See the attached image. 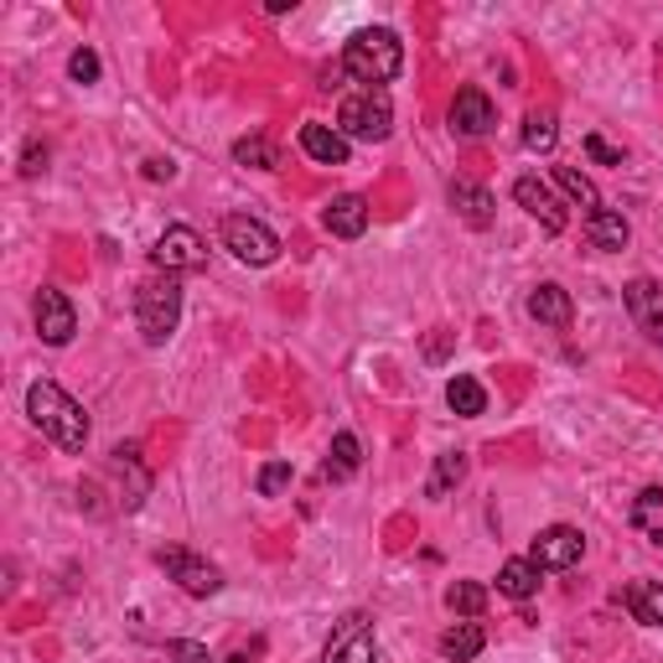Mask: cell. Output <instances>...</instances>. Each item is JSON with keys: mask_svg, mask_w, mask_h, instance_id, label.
Segmentation results:
<instances>
[{"mask_svg": "<svg viewBox=\"0 0 663 663\" xmlns=\"http://www.w3.org/2000/svg\"><path fill=\"white\" fill-rule=\"evenodd\" d=\"M234 161H239V166H259V171H270V166H276L280 156H276V146H270L265 135H244L239 146H234Z\"/></svg>", "mask_w": 663, "mask_h": 663, "instance_id": "obj_28", "label": "cell"}, {"mask_svg": "<svg viewBox=\"0 0 663 663\" xmlns=\"http://www.w3.org/2000/svg\"><path fill=\"white\" fill-rule=\"evenodd\" d=\"M166 659H177V663H213L203 643H166Z\"/></svg>", "mask_w": 663, "mask_h": 663, "instance_id": "obj_32", "label": "cell"}, {"mask_svg": "<svg viewBox=\"0 0 663 663\" xmlns=\"http://www.w3.org/2000/svg\"><path fill=\"white\" fill-rule=\"evenodd\" d=\"M493 125H497V110L482 89H461L457 99H451V135H461V141H482Z\"/></svg>", "mask_w": 663, "mask_h": 663, "instance_id": "obj_10", "label": "cell"}, {"mask_svg": "<svg viewBox=\"0 0 663 663\" xmlns=\"http://www.w3.org/2000/svg\"><path fill=\"white\" fill-rule=\"evenodd\" d=\"M322 223H327V234H337V239H363V228H369V203H363L358 192H342V198L327 203Z\"/></svg>", "mask_w": 663, "mask_h": 663, "instance_id": "obj_14", "label": "cell"}, {"mask_svg": "<svg viewBox=\"0 0 663 663\" xmlns=\"http://www.w3.org/2000/svg\"><path fill=\"white\" fill-rule=\"evenodd\" d=\"M514 203L524 207V213H535L539 223H544V234H565V207H560V198H554L550 187L539 182V177H518L514 182Z\"/></svg>", "mask_w": 663, "mask_h": 663, "instance_id": "obj_12", "label": "cell"}, {"mask_svg": "<svg viewBox=\"0 0 663 663\" xmlns=\"http://www.w3.org/2000/svg\"><path fill=\"white\" fill-rule=\"evenodd\" d=\"M659 508H663V487H648L638 497V508H632V524H648V514H659Z\"/></svg>", "mask_w": 663, "mask_h": 663, "instance_id": "obj_33", "label": "cell"}, {"mask_svg": "<svg viewBox=\"0 0 663 663\" xmlns=\"http://www.w3.org/2000/svg\"><path fill=\"white\" fill-rule=\"evenodd\" d=\"M446 607L457 611V617H482V607H487V591H482L477 581H457V586L446 591Z\"/></svg>", "mask_w": 663, "mask_h": 663, "instance_id": "obj_27", "label": "cell"}, {"mask_svg": "<svg viewBox=\"0 0 663 663\" xmlns=\"http://www.w3.org/2000/svg\"><path fill=\"white\" fill-rule=\"evenodd\" d=\"M446 405L457 409L461 420H472V415H482V409H487V389H482L472 373H457V379L446 384Z\"/></svg>", "mask_w": 663, "mask_h": 663, "instance_id": "obj_21", "label": "cell"}, {"mask_svg": "<svg viewBox=\"0 0 663 663\" xmlns=\"http://www.w3.org/2000/svg\"><path fill=\"white\" fill-rule=\"evenodd\" d=\"M156 565H161V571L171 575V581H177L187 596H213V591L223 586L218 565H207L203 554L182 550V544H166V550H156Z\"/></svg>", "mask_w": 663, "mask_h": 663, "instance_id": "obj_5", "label": "cell"}, {"mask_svg": "<svg viewBox=\"0 0 663 663\" xmlns=\"http://www.w3.org/2000/svg\"><path fill=\"white\" fill-rule=\"evenodd\" d=\"M301 150L322 166H342L348 161V135L337 125H301Z\"/></svg>", "mask_w": 663, "mask_h": 663, "instance_id": "obj_16", "label": "cell"}, {"mask_svg": "<svg viewBox=\"0 0 663 663\" xmlns=\"http://www.w3.org/2000/svg\"><path fill=\"white\" fill-rule=\"evenodd\" d=\"M586 239L596 244V249H607V255H617V249H627V239H632V228H627L622 213H611V207H602V213H591V218H586Z\"/></svg>", "mask_w": 663, "mask_h": 663, "instance_id": "obj_18", "label": "cell"}, {"mask_svg": "<svg viewBox=\"0 0 663 663\" xmlns=\"http://www.w3.org/2000/svg\"><path fill=\"white\" fill-rule=\"evenodd\" d=\"M146 177H150V182H171V177H177L171 156H150V161H146Z\"/></svg>", "mask_w": 663, "mask_h": 663, "instance_id": "obj_36", "label": "cell"}, {"mask_svg": "<svg viewBox=\"0 0 663 663\" xmlns=\"http://www.w3.org/2000/svg\"><path fill=\"white\" fill-rule=\"evenodd\" d=\"M627 611H632V622L663 627V586L659 581H632V586H627Z\"/></svg>", "mask_w": 663, "mask_h": 663, "instance_id": "obj_19", "label": "cell"}, {"mask_svg": "<svg viewBox=\"0 0 663 663\" xmlns=\"http://www.w3.org/2000/svg\"><path fill=\"white\" fill-rule=\"evenodd\" d=\"M182 322V285L166 276V280H146L141 291H135V327L146 337L150 348H161L166 337L177 332Z\"/></svg>", "mask_w": 663, "mask_h": 663, "instance_id": "obj_3", "label": "cell"}, {"mask_svg": "<svg viewBox=\"0 0 663 663\" xmlns=\"http://www.w3.org/2000/svg\"><path fill=\"white\" fill-rule=\"evenodd\" d=\"M337 130L348 135V141H389V130H394V104H389L384 89H358L342 99V110H337Z\"/></svg>", "mask_w": 663, "mask_h": 663, "instance_id": "obj_4", "label": "cell"}, {"mask_svg": "<svg viewBox=\"0 0 663 663\" xmlns=\"http://www.w3.org/2000/svg\"><path fill=\"white\" fill-rule=\"evenodd\" d=\"M358 461H363V446H358V436L352 430H337L332 436V451H327V482H348L352 472H358Z\"/></svg>", "mask_w": 663, "mask_h": 663, "instance_id": "obj_20", "label": "cell"}, {"mask_svg": "<svg viewBox=\"0 0 663 663\" xmlns=\"http://www.w3.org/2000/svg\"><path fill=\"white\" fill-rule=\"evenodd\" d=\"M622 301H627V316L638 322V332L663 348V285L659 280H632L622 291Z\"/></svg>", "mask_w": 663, "mask_h": 663, "instance_id": "obj_9", "label": "cell"}, {"mask_svg": "<svg viewBox=\"0 0 663 663\" xmlns=\"http://www.w3.org/2000/svg\"><path fill=\"white\" fill-rule=\"evenodd\" d=\"M529 316H535L539 327H571V316H575L571 291L565 285H535L529 291Z\"/></svg>", "mask_w": 663, "mask_h": 663, "instance_id": "obj_15", "label": "cell"}, {"mask_svg": "<svg viewBox=\"0 0 663 663\" xmlns=\"http://www.w3.org/2000/svg\"><path fill=\"white\" fill-rule=\"evenodd\" d=\"M342 68H348L358 83L384 89L389 78H400V68H405V42L394 37L389 26H363V32H352L348 47H342Z\"/></svg>", "mask_w": 663, "mask_h": 663, "instance_id": "obj_2", "label": "cell"}, {"mask_svg": "<svg viewBox=\"0 0 663 663\" xmlns=\"http://www.w3.org/2000/svg\"><path fill=\"white\" fill-rule=\"evenodd\" d=\"M26 415L37 425L42 436L63 451H83L89 446V415L78 405L74 394H63L53 379H37V384L26 389Z\"/></svg>", "mask_w": 663, "mask_h": 663, "instance_id": "obj_1", "label": "cell"}, {"mask_svg": "<svg viewBox=\"0 0 663 663\" xmlns=\"http://www.w3.org/2000/svg\"><path fill=\"white\" fill-rule=\"evenodd\" d=\"M291 477H295L291 461H265V467H259V482H255V487H259V497H280L285 487H291Z\"/></svg>", "mask_w": 663, "mask_h": 663, "instance_id": "obj_29", "label": "cell"}, {"mask_svg": "<svg viewBox=\"0 0 663 663\" xmlns=\"http://www.w3.org/2000/svg\"><path fill=\"white\" fill-rule=\"evenodd\" d=\"M150 265H156V270H166V276H177V270H203V265H207L203 234H198V228H187V223L166 228L161 239L150 244Z\"/></svg>", "mask_w": 663, "mask_h": 663, "instance_id": "obj_6", "label": "cell"}, {"mask_svg": "<svg viewBox=\"0 0 663 663\" xmlns=\"http://www.w3.org/2000/svg\"><path fill=\"white\" fill-rule=\"evenodd\" d=\"M554 182H560V192H565L575 207H586V218H591V213H602V198H596L591 177H581L575 166H554Z\"/></svg>", "mask_w": 663, "mask_h": 663, "instance_id": "obj_24", "label": "cell"}, {"mask_svg": "<svg viewBox=\"0 0 663 663\" xmlns=\"http://www.w3.org/2000/svg\"><path fill=\"white\" fill-rule=\"evenodd\" d=\"M451 337H457V332L436 327V337H430V342H425V358H430V363H441L446 352H451Z\"/></svg>", "mask_w": 663, "mask_h": 663, "instance_id": "obj_34", "label": "cell"}, {"mask_svg": "<svg viewBox=\"0 0 663 663\" xmlns=\"http://www.w3.org/2000/svg\"><path fill=\"white\" fill-rule=\"evenodd\" d=\"M554 141H560V130H554V114H550V110H529V120H524V146L535 150V156H550Z\"/></svg>", "mask_w": 663, "mask_h": 663, "instance_id": "obj_26", "label": "cell"}, {"mask_svg": "<svg viewBox=\"0 0 663 663\" xmlns=\"http://www.w3.org/2000/svg\"><path fill=\"white\" fill-rule=\"evenodd\" d=\"M327 663H379V643H373V632L363 627V617H348V622L337 627V638L327 648Z\"/></svg>", "mask_w": 663, "mask_h": 663, "instance_id": "obj_13", "label": "cell"}, {"mask_svg": "<svg viewBox=\"0 0 663 663\" xmlns=\"http://www.w3.org/2000/svg\"><path fill=\"white\" fill-rule=\"evenodd\" d=\"M581 554H586V535L571 529V524H550V529L535 539L529 560H535L539 571H571V565H581Z\"/></svg>", "mask_w": 663, "mask_h": 663, "instance_id": "obj_8", "label": "cell"}, {"mask_svg": "<svg viewBox=\"0 0 663 663\" xmlns=\"http://www.w3.org/2000/svg\"><path fill=\"white\" fill-rule=\"evenodd\" d=\"M37 171H47V146H26V166H21V177H37Z\"/></svg>", "mask_w": 663, "mask_h": 663, "instance_id": "obj_35", "label": "cell"}, {"mask_svg": "<svg viewBox=\"0 0 663 663\" xmlns=\"http://www.w3.org/2000/svg\"><path fill=\"white\" fill-rule=\"evenodd\" d=\"M586 156L602 166H622V146H611L607 135H586Z\"/></svg>", "mask_w": 663, "mask_h": 663, "instance_id": "obj_31", "label": "cell"}, {"mask_svg": "<svg viewBox=\"0 0 663 663\" xmlns=\"http://www.w3.org/2000/svg\"><path fill=\"white\" fill-rule=\"evenodd\" d=\"M497 591L514 596V602H529V596L539 591V565L535 560H508V565L497 571Z\"/></svg>", "mask_w": 663, "mask_h": 663, "instance_id": "obj_22", "label": "cell"}, {"mask_svg": "<svg viewBox=\"0 0 663 663\" xmlns=\"http://www.w3.org/2000/svg\"><path fill=\"white\" fill-rule=\"evenodd\" d=\"M223 244H228L244 265H270V259L280 255V239L259 218H249V213H228V218H223Z\"/></svg>", "mask_w": 663, "mask_h": 663, "instance_id": "obj_7", "label": "cell"}, {"mask_svg": "<svg viewBox=\"0 0 663 663\" xmlns=\"http://www.w3.org/2000/svg\"><path fill=\"white\" fill-rule=\"evenodd\" d=\"M461 477H467V457H461V451H441V457H436V472L425 482V493L446 497L451 487H461Z\"/></svg>", "mask_w": 663, "mask_h": 663, "instance_id": "obj_25", "label": "cell"}, {"mask_svg": "<svg viewBox=\"0 0 663 663\" xmlns=\"http://www.w3.org/2000/svg\"><path fill=\"white\" fill-rule=\"evenodd\" d=\"M74 332H78L74 301L63 291H42L37 295V337L47 348H63V342H74Z\"/></svg>", "mask_w": 663, "mask_h": 663, "instance_id": "obj_11", "label": "cell"}, {"mask_svg": "<svg viewBox=\"0 0 663 663\" xmlns=\"http://www.w3.org/2000/svg\"><path fill=\"white\" fill-rule=\"evenodd\" d=\"M482 648H487V632H482L477 622H461V627H451L441 638V653L451 663H467V659H477Z\"/></svg>", "mask_w": 663, "mask_h": 663, "instance_id": "obj_23", "label": "cell"}, {"mask_svg": "<svg viewBox=\"0 0 663 663\" xmlns=\"http://www.w3.org/2000/svg\"><path fill=\"white\" fill-rule=\"evenodd\" d=\"M451 207H457L461 223H472V228H487L493 223V192H482L472 182H451Z\"/></svg>", "mask_w": 663, "mask_h": 663, "instance_id": "obj_17", "label": "cell"}, {"mask_svg": "<svg viewBox=\"0 0 663 663\" xmlns=\"http://www.w3.org/2000/svg\"><path fill=\"white\" fill-rule=\"evenodd\" d=\"M68 74H74V83H93V78H99V53H93V47H78V53L68 57Z\"/></svg>", "mask_w": 663, "mask_h": 663, "instance_id": "obj_30", "label": "cell"}]
</instances>
